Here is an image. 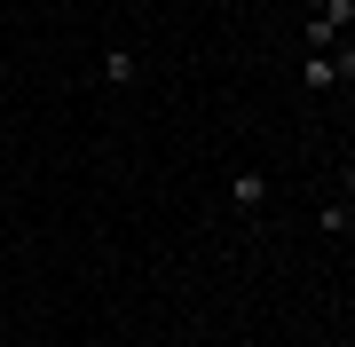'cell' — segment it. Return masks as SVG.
Returning a JSON list of instances; mask_svg holds the SVG:
<instances>
[{
	"instance_id": "obj_1",
	"label": "cell",
	"mask_w": 355,
	"mask_h": 347,
	"mask_svg": "<svg viewBox=\"0 0 355 347\" xmlns=\"http://www.w3.org/2000/svg\"><path fill=\"white\" fill-rule=\"evenodd\" d=\"M103 79H111V87H135V79H142V64H135L127 48H111V55H103Z\"/></svg>"
},
{
	"instance_id": "obj_2",
	"label": "cell",
	"mask_w": 355,
	"mask_h": 347,
	"mask_svg": "<svg viewBox=\"0 0 355 347\" xmlns=\"http://www.w3.org/2000/svg\"><path fill=\"white\" fill-rule=\"evenodd\" d=\"M229 197H237V206H268V174H237Z\"/></svg>"
},
{
	"instance_id": "obj_3",
	"label": "cell",
	"mask_w": 355,
	"mask_h": 347,
	"mask_svg": "<svg viewBox=\"0 0 355 347\" xmlns=\"http://www.w3.org/2000/svg\"><path fill=\"white\" fill-rule=\"evenodd\" d=\"M316 229H324V237H347V229H355V206H347V197H340V206H324Z\"/></svg>"
},
{
	"instance_id": "obj_4",
	"label": "cell",
	"mask_w": 355,
	"mask_h": 347,
	"mask_svg": "<svg viewBox=\"0 0 355 347\" xmlns=\"http://www.w3.org/2000/svg\"><path fill=\"white\" fill-rule=\"evenodd\" d=\"M300 79H308V87H331L340 71H331V55H308V64H300Z\"/></svg>"
},
{
	"instance_id": "obj_5",
	"label": "cell",
	"mask_w": 355,
	"mask_h": 347,
	"mask_svg": "<svg viewBox=\"0 0 355 347\" xmlns=\"http://www.w3.org/2000/svg\"><path fill=\"white\" fill-rule=\"evenodd\" d=\"M331 71H340V79H355V48H331Z\"/></svg>"
},
{
	"instance_id": "obj_6",
	"label": "cell",
	"mask_w": 355,
	"mask_h": 347,
	"mask_svg": "<svg viewBox=\"0 0 355 347\" xmlns=\"http://www.w3.org/2000/svg\"><path fill=\"white\" fill-rule=\"evenodd\" d=\"M340 190H347V206H355V158H347V166H340Z\"/></svg>"
}]
</instances>
